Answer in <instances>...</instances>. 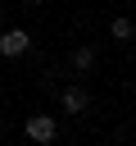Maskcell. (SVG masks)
<instances>
[{"label":"cell","instance_id":"7a4b0ae2","mask_svg":"<svg viewBox=\"0 0 136 146\" xmlns=\"http://www.w3.org/2000/svg\"><path fill=\"white\" fill-rule=\"evenodd\" d=\"M27 46H32V36H27L23 27H9V32L0 36V55H9V59H18V55H23Z\"/></svg>","mask_w":136,"mask_h":146},{"label":"cell","instance_id":"3957f363","mask_svg":"<svg viewBox=\"0 0 136 146\" xmlns=\"http://www.w3.org/2000/svg\"><path fill=\"white\" fill-rule=\"evenodd\" d=\"M59 105H63V114H82V110L91 105V96H86V87H68V91L59 96Z\"/></svg>","mask_w":136,"mask_h":146},{"label":"cell","instance_id":"6da1fadb","mask_svg":"<svg viewBox=\"0 0 136 146\" xmlns=\"http://www.w3.org/2000/svg\"><path fill=\"white\" fill-rule=\"evenodd\" d=\"M27 137H32V141H41V146H45V141H54V137H59L54 114H32V119H27Z\"/></svg>","mask_w":136,"mask_h":146},{"label":"cell","instance_id":"5b68a950","mask_svg":"<svg viewBox=\"0 0 136 146\" xmlns=\"http://www.w3.org/2000/svg\"><path fill=\"white\" fill-rule=\"evenodd\" d=\"M91 64H95V50L91 46H77L73 50V68H91Z\"/></svg>","mask_w":136,"mask_h":146},{"label":"cell","instance_id":"277c9868","mask_svg":"<svg viewBox=\"0 0 136 146\" xmlns=\"http://www.w3.org/2000/svg\"><path fill=\"white\" fill-rule=\"evenodd\" d=\"M109 32H113V41H131V36H136V23H131V18H113Z\"/></svg>","mask_w":136,"mask_h":146},{"label":"cell","instance_id":"8992f818","mask_svg":"<svg viewBox=\"0 0 136 146\" xmlns=\"http://www.w3.org/2000/svg\"><path fill=\"white\" fill-rule=\"evenodd\" d=\"M23 5H41V0H23Z\"/></svg>","mask_w":136,"mask_h":146}]
</instances>
